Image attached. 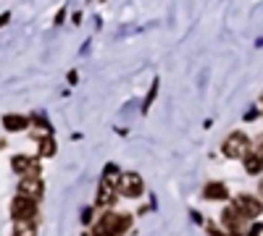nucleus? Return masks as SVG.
Returning a JSON list of instances; mask_svg holds the SVG:
<instances>
[{"mask_svg":"<svg viewBox=\"0 0 263 236\" xmlns=\"http://www.w3.org/2000/svg\"><path fill=\"white\" fill-rule=\"evenodd\" d=\"M132 216H119V212H103L92 226V236H124V231L129 228Z\"/></svg>","mask_w":263,"mask_h":236,"instance_id":"1","label":"nucleus"},{"mask_svg":"<svg viewBox=\"0 0 263 236\" xmlns=\"http://www.w3.org/2000/svg\"><path fill=\"white\" fill-rule=\"evenodd\" d=\"M116 186V195L119 197H126V200H135L140 197L145 191V181L140 174H135V170H126V174H119V179L114 181Z\"/></svg>","mask_w":263,"mask_h":236,"instance_id":"2","label":"nucleus"},{"mask_svg":"<svg viewBox=\"0 0 263 236\" xmlns=\"http://www.w3.org/2000/svg\"><path fill=\"white\" fill-rule=\"evenodd\" d=\"M224 155L232 158V160H239L250 153V137L245 132H232L227 139H224Z\"/></svg>","mask_w":263,"mask_h":236,"instance_id":"3","label":"nucleus"},{"mask_svg":"<svg viewBox=\"0 0 263 236\" xmlns=\"http://www.w3.org/2000/svg\"><path fill=\"white\" fill-rule=\"evenodd\" d=\"M221 221H224V226L232 231V236H248V231H250V218H245V216H242V212H239L234 205L224 207Z\"/></svg>","mask_w":263,"mask_h":236,"instance_id":"4","label":"nucleus"},{"mask_svg":"<svg viewBox=\"0 0 263 236\" xmlns=\"http://www.w3.org/2000/svg\"><path fill=\"white\" fill-rule=\"evenodd\" d=\"M37 200L32 197H24V195H18L13 202H11V216L13 221H34L37 218Z\"/></svg>","mask_w":263,"mask_h":236,"instance_id":"5","label":"nucleus"},{"mask_svg":"<svg viewBox=\"0 0 263 236\" xmlns=\"http://www.w3.org/2000/svg\"><path fill=\"white\" fill-rule=\"evenodd\" d=\"M11 168L21 176H40V158L32 155H13L11 158Z\"/></svg>","mask_w":263,"mask_h":236,"instance_id":"6","label":"nucleus"},{"mask_svg":"<svg viewBox=\"0 0 263 236\" xmlns=\"http://www.w3.org/2000/svg\"><path fill=\"white\" fill-rule=\"evenodd\" d=\"M42 191H45L42 176H21V181H18V195L32 197V200H40Z\"/></svg>","mask_w":263,"mask_h":236,"instance_id":"7","label":"nucleus"},{"mask_svg":"<svg viewBox=\"0 0 263 236\" xmlns=\"http://www.w3.org/2000/svg\"><path fill=\"white\" fill-rule=\"evenodd\" d=\"M234 207L242 212L245 218L253 221V218L260 216V197H258V195H255V197H253V195H239V197L234 200Z\"/></svg>","mask_w":263,"mask_h":236,"instance_id":"8","label":"nucleus"},{"mask_svg":"<svg viewBox=\"0 0 263 236\" xmlns=\"http://www.w3.org/2000/svg\"><path fill=\"white\" fill-rule=\"evenodd\" d=\"M116 186H114V181L108 179V176H103V181H100V189H98V200H95V205L98 207H111V205H116Z\"/></svg>","mask_w":263,"mask_h":236,"instance_id":"9","label":"nucleus"},{"mask_svg":"<svg viewBox=\"0 0 263 236\" xmlns=\"http://www.w3.org/2000/svg\"><path fill=\"white\" fill-rule=\"evenodd\" d=\"M205 200H211V202H224L227 197H229V191H227V186L221 184V181H211L208 186H205Z\"/></svg>","mask_w":263,"mask_h":236,"instance_id":"10","label":"nucleus"},{"mask_svg":"<svg viewBox=\"0 0 263 236\" xmlns=\"http://www.w3.org/2000/svg\"><path fill=\"white\" fill-rule=\"evenodd\" d=\"M32 123V118L27 116H18V113H8L3 118V126H6V132H24V128Z\"/></svg>","mask_w":263,"mask_h":236,"instance_id":"11","label":"nucleus"},{"mask_svg":"<svg viewBox=\"0 0 263 236\" xmlns=\"http://www.w3.org/2000/svg\"><path fill=\"white\" fill-rule=\"evenodd\" d=\"M245 170L250 176H260V142L255 144L253 153L245 155Z\"/></svg>","mask_w":263,"mask_h":236,"instance_id":"12","label":"nucleus"},{"mask_svg":"<svg viewBox=\"0 0 263 236\" xmlns=\"http://www.w3.org/2000/svg\"><path fill=\"white\" fill-rule=\"evenodd\" d=\"M34 139H37V149H40V160L55 155V142H53L50 134H45V137H34Z\"/></svg>","mask_w":263,"mask_h":236,"instance_id":"13","label":"nucleus"},{"mask_svg":"<svg viewBox=\"0 0 263 236\" xmlns=\"http://www.w3.org/2000/svg\"><path fill=\"white\" fill-rule=\"evenodd\" d=\"M13 236H37V223L34 221H16Z\"/></svg>","mask_w":263,"mask_h":236,"instance_id":"14","label":"nucleus"},{"mask_svg":"<svg viewBox=\"0 0 263 236\" xmlns=\"http://www.w3.org/2000/svg\"><path fill=\"white\" fill-rule=\"evenodd\" d=\"M156 92H158V79H156V81H153V87H150V95L145 97V108H147V105L153 102V97H156Z\"/></svg>","mask_w":263,"mask_h":236,"instance_id":"15","label":"nucleus"},{"mask_svg":"<svg viewBox=\"0 0 263 236\" xmlns=\"http://www.w3.org/2000/svg\"><path fill=\"white\" fill-rule=\"evenodd\" d=\"M208 233H211V236H227V233H224L221 228H218V226H213V223L208 226Z\"/></svg>","mask_w":263,"mask_h":236,"instance_id":"16","label":"nucleus"},{"mask_svg":"<svg viewBox=\"0 0 263 236\" xmlns=\"http://www.w3.org/2000/svg\"><path fill=\"white\" fill-rule=\"evenodd\" d=\"M77 79H79V74H77V71H71V74H69V81H71V84H77Z\"/></svg>","mask_w":263,"mask_h":236,"instance_id":"17","label":"nucleus"}]
</instances>
